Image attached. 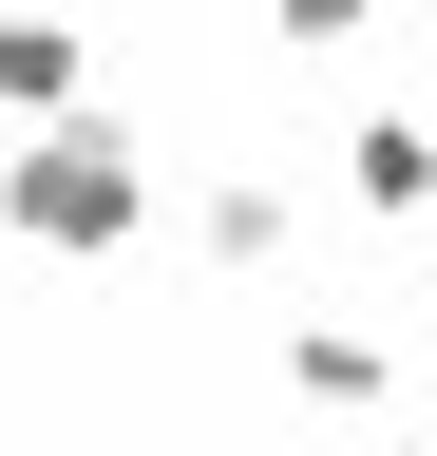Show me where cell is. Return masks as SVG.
I'll use <instances>...</instances> for the list:
<instances>
[{
  "mask_svg": "<svg viewBox=\"0 0 437 456\" xmlns=\"http://www.w3.org/2000/svg\"><path fill=\"white\" fill-rule=\"evenodd\" d=\"M0 209H20V228H38V248H115V228L152 209V171H134L115 134H38L20 171H0Z\"/></svg>",
  "mask_w": 437,
  "mask_h": 456,
  "instance_id": "cell-1",
  "label": "cell"
},
{
  "mask_svg": "<svg viewBox=\"0 0 437 456\" xmlns=\"http://www.w3.org/2000/svg\"><path fill=\"white\" fill-rule=\"evenodd\" d=\"M0 95L58 114V95H77V38H58V20H0Z\"/></svg>",
  "mask_w": 437,
  "mask_h": 456,
  "instance_id": "cell-2",
  "label": "cell"
},
{
  "mask_svg": "<svg viewBox=\"0 0 437 456\" xmlns=\"http://www.w3.org/2000/svg\"><path fill=\"white\" fill-rule=\"evenodd\" d=\"M361 209H437V134L380 114V134H361Z\"/></svg>",
  "mask_w": 437,
  "mask_h": 456,
  "instance_id": "cell-3",
  "label": "cell"
},
{
  "mask_svg": "<svg viewBox=\"0 0 437 456\" xmlns=\"http://www.w3.org/2000/svg\"><path fill=\"white\" fill-rule=\"evenodd\" d=\"M286 380H304V399H380V342H361V323H304Z\"/></svg>",
  "mask_w": 437,
  "mask_h": 456,
  "instance_id": "cell-4",
  "label": "cell"
}]
</instances>
